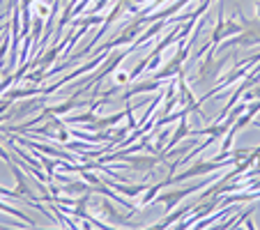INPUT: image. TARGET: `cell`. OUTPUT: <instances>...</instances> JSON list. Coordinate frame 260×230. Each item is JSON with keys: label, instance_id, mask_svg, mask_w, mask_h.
<instances>
[{"label": "cell", "instance_id": "cell-4", "mask_svg": "<svg viewBox=\"0 0 260 230\" xmlns=\"http://www.w3.org/2000/svg\"><path fill=\"white\" fill-rule=\"evenodd\" d=\"M51 12H53V7H49L46 5V3H37V5H35V14H40V16H51Z\"/></svg>", "mask_w": 260, "mask_h": 230}, {"label": "cell", "instance_id": "cell-3", "mask_svg": "<svg viewBox=\"0 0 260 230\" xmlns=\"http://www.w3.org/2000/svg\"><path fill=\"white\" fill-rule=\"evenodd\" d=\"M108 184L113 186L115 191H120V193H124V196H132V198H136L138 193H143V191L147 189L150 184H136V186H124V184H113V182H108Z\"/></svg>", "mask_w": 260, "mask_h": 230}, {"label": "cell", "instance_id": "cell-1", "mask_svg": "<svg viewBox=\"0 0 260 230\" xmlns=\"http://www.w3.org/2000/svg\"><path fill=\"white\" fill-rule=\"evenodd\" d=\"M203 184H205V182H201V184H196V186H187V189H180V191H175V193H164V196L157 198V201L164 203V205H166V210H173V207H175L177 203L182 201V198L189 196V193H196V191L201 189Z\"/></svg>", "mask_w": 260, "mask_h": 230}, {"label": "cell", "instance_id": "cell-5", "mask_svg": "<svg viewBox=\"0 0 260 230\" xmlns=\"http://www.w3.org/2000/svg\"><path fill=\"white\" fill-rule=\"evenodd\" d=\"M255 21H260V3H255Z\"/></svg>", "mask_w": 260, "mask_h": 230}, {"label": "cell", "instance_id": "cell-2", "mask_svg": "<svg viewBox=\"0 0 260 230\" xmlns=\"http://www.w3.org/2000/svg\"><path fill=\"white\" fill-rule=\"evenodd\" d=\"M187 115H189V111L180 118V124H177V129H175V134H173V138H171V143H168V147L177 145V143H180L182 138L187 136V134H191V129H189V122H187Z\"/></svg>", "mask_w": 260, "mask_h": 230}]
</instances>
